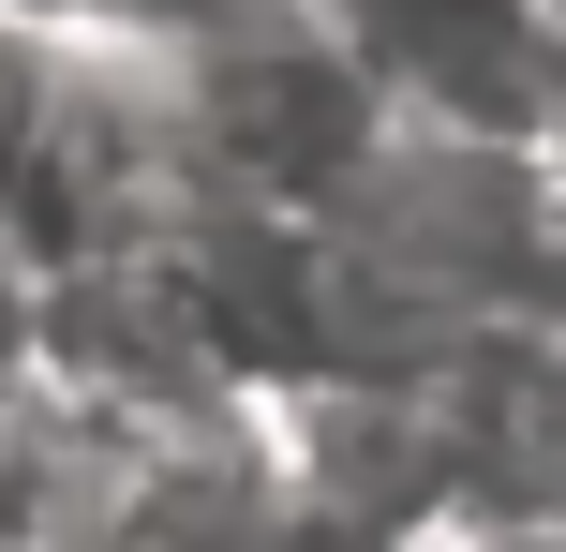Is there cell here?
Instances as JSON below:
<instances>
[{
  "instance_id": "cell-2",
  "label": "cell",
  "mask_w": 566,
  "mask_h": 552,
  "mask_svg": "<svg viewBox=\"0 0 566 552\" xmlns=\"http://www.w3.org/2000/svg\"><path fill=\"white\" fill-rule=\"evenodd\" d=\"M60 75H75V30H30V15H0V209L30 195V165H45Z\"/></svg>"
},
{
  "instance_id": "cell-1",
  "label": "cell",
  "mask_w": 566,
  "mask_h": 552,
  "mask_svg": "<svg viewBox=\"0 0 566 552\" xmlns=\"http://www.w3.org/2000/svg\"><path fill=\"white\" fill-rule=\"evenodd\" d=\"M165 90H179V149H195V195L224 225H328L373 165L402 149V75L373 45L358 0H269V15H224L195 45H165Z\"/></svg>"
},
{
  "instance_id": "cell-3",
  "label": "cell",
  "mask_w": 566,
  "mask_h": 552,
  "mask_svg": "<svg viewBox=\"0 0 566 552\" xmlns=\"http://www.w3.org/2000/svg\"><path fill=\"white\" fill-rule=\"evenodd\" d=\"M30 30H75V45H195L224 15H269V0H0Z\"/></svg>"
},
{
  "instance_id": "cell-4",
  "label": "cell",
  "mask_w": 566,
  "mask_h": 552,
  "mask_svg": "<svg viewBox=\"0 0 566 552\" xmlns=\"http://www.w3.org/2000/svg\"><path fill=\"white\" fill-rule=\"evenodd\" d=\"M0 552H30V538H0Z\"/></svg>"
}]
</instances>
